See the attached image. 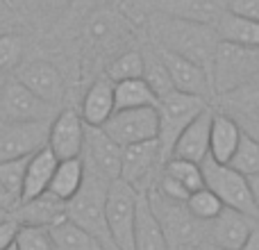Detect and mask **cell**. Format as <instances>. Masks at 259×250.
Returning a JSON list of instances; mask_svg holds the SVG:
<instances>
[{"mask_svg":"<svg viewBox=\"0 0 259 250\" xmlns=\"http://www.w3.org/2000/svg\"><path fill=\"white\" fill-rule=\"evenodd\" d=\"M41 5H44L48 12H62V9H66L68 5L73 3V0H39Z\"/></svg>","mask_w":259,"mask_h":250,"instance_id":"cell-42","label":"cell"},{"mask_svg":"<svg viewBox=\"0 0 259 250\" xmlns=\"http://www.w3.org/2000/svg\"><path fill=\"white\" fill-rule=\"evenodd\" d=\"M107 77L112 82L137 80L143 77V55L139 50H127L121 57H116L107 68Z\"/></svg>","mask_w":259,"mask_h":250,"instance_id":"cell-34","label":"cell"},{"mask_svg":"<svg viewBox=\"0 0 259 250\" xmlns=\"http://www.w3.org/2000/svg\"><path fill=\"white\" fill-rule=\"evenodd\" d=\"M211 118H214V109L207 107L193 118L182 134L178 137L173 146L170 157L175 159H187L193 164H202L209 157V130H211Z\"/></svg>","mask_w":259,"mask_h":250,"instance_id":"cell-17","label":"cell"},{"mask_svg":"<svg viewBox=\"0 0 259 250\" xmlns=\"http://www.w3.org/2000/svg\"><path fill=\"white\" fill-rule=\"evenodd\" d=\"M248 187H250V193H252V202H255V210H257V223H259V173L248 178Z\"/></svg>","mask_w":259,"mask_h":250,"instance_id":"cell-40","label":"cell"},{"mask_svg":"<svg viewBox=\"0 0 259 250\" xmlns=\"http://www.w3.org/2000/svg\"><path fill=\"white\" fill-rule=\"evenodd\" d=\"M27 159H30V157L0 161V184H3V189L16 202H21V191H23V180H25Z\"/></svg>","mask_w":259,"mask_h":250,"instance_id":"cell-35","label":"cell"},{"mask_svg":"<svg viewBox=\"0 0 259 250\" xmlns=\"http://www.w3.org/2000/svg\"><path fill=\"white\" fill-rule=\"evenodd\" d=\"M14 77L18 82H23L36 98L48 103L50 107H57L64 100V77L55 64L44 62V59H34V62L21 64Z\"/></svg>","mask_w":259,"mask_h":250,"instance_id":"cell-15","label":"cell"},{"mask_svg":"<svg viewBox=\"0 0 259 250\" xmlns=\"http://www.w3.org/2000/svg\"><path fill=\"white\" fill-rule=\"evenodd\" d=\"M164 62L166 71H168L170 80H173V87L175 91H182V94H191V96H198V98H209L214 96L211 91V77H209V71L198 64L189 62V59L180 57L175 53H168V50L159 48L157 50Z\"/></svg>","mask_w":259,"mask_h":250,"instance_id":"cell-16","label":"cell"},{"mask_svg":"<svg viewBox=\"0 0 259 250\" xmlns=\"http://www.w3.org/2000/svg\"><path fill=\"white\" fill-rule=\"evenodd\" d=\"M107 189L109 180L84 164V182L80 191L66 202V219L84 232H89L94 239H98L107 250H116L107 228V216H105Z\"/></svg>","mask_w":259,"mask_h":250,"instance_id":"cell-1","label":"cell"},{"mask_svg":"<svg viewBox=\"0 0 259 250\" xmlns=\"http://www.w3.org/2000/svg\"><path fill=\"white\" fill-rule=\"evenodd\" d=\"M57 161L59 159L53 155V150H50L48 146L41 148V150H36L34 155L27 159L25 180H23V191H21V202L48 193V187H50V180H53Z\"/></svg>","mask_w":259,"mask_h":250,"instance_id":"cell-22","label":"cell"},{"mask_svg":"<svg viewBox=\"0 0 259 250\" xmlns=\"http://www.w3.org/2000/svg\"><path fill=\"white\" fill-rule=\"evenodd\" d=\"M216 98L221 114L230 116L246 134L259 137V75Z\"/></svg>","mask_w":259,"mask_h":250,"instance_id":"cell-13","label":"cell"},{"mask_svg":"<svg viewBox=\"0 0 259 250\" xmlns=\"http://www.w3.org/2000/svg\"><path fill=\"white\" fill-rule=\"evenodd\" d=\"M146 196H148L152 212H155L157 221H159L161 230H164L166 239H168V246L191 248L198 241H202L200 221L193 219L184 202L168 200V198H164L155 189H148Z\"/></svg>","mask_w":259,"mask_h":250,"instance_id":"cell-7","label":"cell"},{"mask_svg":"<svg viewBox=\"0 0 259 250\" xmlns=\"http://www.w3.org/2000/svg\"><path fill=\"white\" fill-rule=\"evenodd\" d=\"M259 75V48L219 41L214 59L209 66L211 91L214 96H223Z\"/></svg>","mask_w":259,"mask_h":250,"instance_id":"cell-3","label":"cell"},{"mask_svg":"<svg viewBox=\"0 0 259 250\" xmlns=\"http://www.w3.org/2000/svg\"><path fill=\"white\" fill-rule=\"evenodd\" d=\"M200 250H228V248H221V246H214V243H209V241H205L200 246Z\"/></svg>","mask_w":259,"mask_h":250,"instance_id":"cell-44","label":"cell"},{"mask_svg":"<svg viewBox=\"0 0 259 250\" xmlns=\"http://www.w3.org/2000/svg\"><path fill=\"white\" fill-rule=\"evenodd\" d=\"M82 182H84V159H82V157L62 159V161H57V166H55L48 193L55 198H59V200L68 202L77 191H80Z\"/></svg>","mask_w":259,"mask_h":250,"instance_id":"cell-25","label":"cell"},{"mask_svg":"<svg viewBox=\"0 0 259 250\" xmlns=\"http://www.w3.org/2000/svg\"><path fill=\"white\" fill-rule=\"evenodd\" d=\"M0 82H3V75H0Z\"/></svg>","mask_w":259,"mask_h":250,"instance_id":"cell-46","label":"cell"},{"mask_svg":"<svg viewBox=\"0 0 259 250\" xmlns=\"http://www.w3.org/2000/svg\"><path fill=\"white\" fill-rule=\"evenodd\" d=\"M82 159L87 166L98 171L103 178L112 180L121 178V161H123V148L105 132L103 128H89L84 132V150Z\"/></svg>","mask_w":259,"mask_h":250,"instance_id":"cell-14","label":"cell"},{"mask_svg":"<svg viewBox=\"0 0 259 250\" xmlns=\"http://www.w3.org/2000/svg\"><path fill=\"white\" fill-rule=\"evenodd\" d=\"M9 250H14V248H9Z\"/></svg>","mask_w":259,"mask_h":250,"instance_id":"cell-48","label":"cell"},{"mask_svg":"<svg viewBox=\"0 0 259 250\" xmlns=\"http://www.w3.org/2000/svg\"><path fill=\"white\" fill-rule=\"evenodd\" d=\"M228 166H232L234 171H239V173L246 175V178L257 175L259 173V139L243 132Z\"/></svg>","mask_w":259,"mask_h":250,"instance_id":"cell-30","label":"cell"},{"mask_svg":"<svg viewBox=\"0 0 259 250\" xmlns=\"http://www.w3.org/2000/svg\"><path fill=\"white\" fill-rule=\"evenodd\" d=\"M0 32H3V27H0Z\"/></svg>","mask_w":259,"mask_h":250,"instance_id":"cell-47","label":"cell"},{"mask_svg":"<svg viewBox=\"0 0 259 250\" xmlns=\"http://www.w3.org/2000/svg\"><path fill=\"white\" fill-rule=\"evenodd\" d=\"M50 121H0V161L32 157L48 143Z\"/></svg>","mask_w":259,"mask_h":250,"instance_id":"cell-10","label":"cell"},{"mask_svg":"<svg viewBox=\"0 0 259 250\" xmlns=\"http://www.w3.org/2000/svg\"><path fill=\"white\" fill-rule=\"evenodd\" d=\"M143 80L148 82L152 91H155L157 98H164L166 94L175 91L173 80H170L168 71H166L164 62H161L159 53L150 55V57H143Z\"/></svg>","mask_w":259,"mask_h":250,"instance_id":"cell-33","label":"cell"},{"mask_svg":"<svg viewBox=\"0 0 259 250\" xmlns=\"http://www.w3.org/2000/svg\"><path fill=\"white\" fill-rule=\"evenodd\" d=\"M159 164H164V157L157 139L125 146L121 161V180H125L139 193H146L150 189V180L157 178Z\"/></svg>","mask_w":259,"mask_h":250,"instance_id":"cell-11","label":"cell"},{"mask_svg":"<svg viewBox=\"0 0 259 250\" xmlns=\"http://www.w3.org/2000/svg\"><path fill=\"white\" fill-rule=\"evenodd\" d=\"M157 34H159L164 50L180 55V57L189 59V62L198 64V66L207 68V71H209L216 46L221 41L219 34H216V27L178 21V18H168V16H164V21L157 25Z\"/></svg>","mask_w":259,"mask_h":250,"instance_id":"cell-2","label":"cell"},{"mask_svg":"<svg viewBox=\"0 0 259 250\" xmlns=\"http://www.w3.org/2000/svg\"><path fill=\"white\" fill-rule=\"evenodd\" d=\"M9 214V212H0V219H5V216H7Z\"/></svg>","mask_w":259,"mask_h":250,"instance_id":"cell-45","label":"cell"},{"mask_svg":"<svg viewBox=\"0 0 259 250\" xmlns=\"http://www.w3.org/2000/svg\"><path fill=\"white\" fill-rule=\"evenodd\" d=\"M114 114V82L109 77H100L89 87L82 98L80 116L89 128H103Z\"/></svg>","mask_w":259,"mask_h":250,"instance_id":"cell-21","label":"cell"},{"mask_svg":"<svg viewBox=\"0 0 259 250\" xmlns=\"http://www.w3.org/2000/svg\"><path fill=\"white\" fill-rule=\"evenodd\" d=\"M241 134H243V130L232 118L221 112H214L211 130H209V159L216 161V164L228 166L239 146Z\"/></svg>","mask_w":259,"mask_h":250,"instance_id":"cell-24","label":"cell"},{"mask_svg":"<svg viewBox=\"0 0 259 250\" xmlns=\"http://www.w3.org/2000/svg\"><path fill=\"white\" fill-rule=\"evenodd\" d=\"M16 18V9L9 0H0V27L9 25V23Z\"/></svg>","mask_w":259,"mask_h":250,"instance_id":"cell-39","label":"cell"},{"mask_svg":"<svg viewBox=\"0 0 259 250\" xmlns=\"http://www.w3.org/2000/svg\"><path fill=\"white\" fill-rule=\"evenodd\" d=\"M84 132H87V125L82 121L80 112L66 107L55 114L53 121H50L48 143L46 146L53 150V155L59 161L82 157V150H84Z\"/></svg>","mask_w":259,"mask_h":250,"instance_id":"cell-12","label":"cell"},{"mask_svg":"<svg viewBox=\"0 0 259 250\" xmlns=\"http://www.w3.org/2000/svg\"><path fill=\"white\" fill-rule=\"evenodd\" d=\"M164 175L173 178L175 182H180L189 193L198 191V189L205 187V175H202V164H193V161L187 159H175V157H168L164 161Z\"/></svg>","mask_w":259,"mask_h":250,"instance_id":"cell-29","label":"cell"},{"mask_svg":"<svg viewBox=\"0 0 259 250\" xmlns=\"http://www.w3.org/2000/svg\"><path fill=\"white\" fill-rule=\"evenodd\" d=\"M103 130L121 148L132 146V143L152 141L159 134V114H157V107L121 109L107 118Z\"/></svg>","mask_w":259,"mask_h":250,"instance_id":"cell-9","label":"cell"},{"mask_svg":"<svg viewBox=\"0 0 259 250\" xmlns=\"http://www.w3.org/2000/svg\"><path fill=\"white\" fill-rule=\"evenodd\" d=\"M207 107L209 105H207L205 98L182 94V91H170L164 98H159V103H157V114H159V134H157V141H159V150H161L164 161L170 157L173 146L178 141V137L182 134V130Z\"/></svg>","mask_w":259,"mask_h":250,"instance_id":"cell-4","label":"cell"},{"mask_svg":"<svg viewBox=\"0 0 259 250\" xmlns=\"http://www.w3.org/2000/svg\"><path fill=\"white\" fill-rule=\"evenodd\" d=\"M209 239L207 241L214 243V246L228 248V250H241L246 246L248 237L252 234L257 221L248 219V216L239 214L234 210L225 207L214 221H209Z\"/></svg>","mask_w":259,"mask_h":250,"instance_id":"cell-19","label":"cell"},{"mask_svg":"<svg viewBox=\"0 0 259 250\" xmlns=\"http://www.w3.org/2000/svg\"><path fill=\"white\" fill-rule=\"evenodd\" d=\"M137 202H139V191L134 187H130L125 180L118 178L109 182L105 216H107V228L116 250H134Z\"/></svg>","mask_w":259,"mask_h":250,"instance_id":"cell-5","label":"cell"},{"mask_svg":"<svg viewBox=\"0 0 259 250\" xmlns=\"http://www.w3.org/2000/svg\"><path fill=\"white\" fill-rule=\"evenodd\" d=\"M14 250H57L53 241L50 228H32V225H21L16 234Z\"/></svg>","mask_w":259,"mask_h":250,"instance_id":"cell-36","label":"cell"},{"mask_svg":"<svg viewBox=\"0 0 259 250\" xmlns=\"http://www.w3.org/2000/svg\"><path fill=\"white\" fill-rule=\"evenodd\" d=\"M50 234H53L57 250H107L98 239H94L89 232L77 228L68 219L57 223L55 228H50Z\"/></svg>","mask_w":259,"mask_h":250,"instance_id":"cell-28","label":"cell"},{"mask_svg":"<svg viewBox=\"0 0 259 250\" xmlns=\"http://www.w3.org/2000/svg\"><path fill=\"white\" fill-rule=\"evenodd\" d=\"M184 205H187V210L191 212L193 219H198L200 223H209V221H214L216 216L225 210V205L219 200V196H216L214 191H209L207 187L193 191L191 196L187 198Z\"/></svg>","mask_w":259,"mask_h":250,"instance_id":"cell-31","label":"cell"},{"mask_svg":"<svg viewBox=\"0 0 259 250\" xmlns=\"http://www.w3.org/2000/svg\"><path fill=\"white\" fill-rule=\"evenodd\" d=\"M23 53H25V41L18 32H0V75L16 73V68L23 64Z\"/></svg>","mask_w":259,"mask_h":250,"instance_id":"cell-32","label":"cell"},{"mask_svg":"<svg viewBox=\"0 0 259 250\" xmlns=\"http://www.w3.org/2000/svg\"><path fill=\"white\" fill-rule=\"evenodd\" d=\"M257 139H259V137H257Z\"/></svg>","mask_w":259,"mask_h":250,"instance_id":"cell-49","label":"cell"},{"mask_svg":"<svg viewBox=\"0 0 259 250\" xmlns=\"http://www.w3.org/2000/svg\"><path fill=\"white\" fill-rule=\"evenodd\" d=\"M157 9L168 18L216 27L228 12V0H157Z\"/></svg>","mask_w":259,"mask_h":250,"instance_id":"cell-18","label":"cell"},{"mask_svg":"<svg viewBox=\"0 0 259 250\" xmlns=\"http://www.w3.org/2000/svg\"><path fill=\"white\" fill-rule=\"evenodd\" d=\"M12 219L18 225H32V228H55L57 223L66 221V202L59 198L44 193L39 198L18 202L12 212Z\"/></svg>","mask_w":259,"mask_h":250,"instance_id":"cell-20","label":"cell"},{"mask_svg":"<svg viewBox=\"0 0 259 250\" xmlns=\"http://www.w3.org/2000/svg\"><path fill=\"white\" fill-rule=\"evenodd\" d=\"M21 225L12 219V214H7L5 219H0V250H9L16 243V234Z\"/></svg>","mask_w":259,"mask_h":250,"instance_id":"cell-38","label":"cell"},{"mask_svg":"<svg viewBox=\"0 0 259 250\" xmlns=\"http://www.w3.org/2000/svg\"><path fill=\"white\" fill-rule=\"evenodd\" d=\"M53 112L55 107L36 98L16 77L0 82V121H53Z\"/></svg>","mask_w":259,"mask_h":250,"instance_id":"cell-8","label":"cell"},{"mask_svg":"<svg viewBox=\"0 0 259 250\" xmlns=\"http://www.w3.org/2000/svg\"><path fill=\"white\" fill-rule=\"evenodd\" d=\"M159 98L148 87L143 77L137 80L114 82V112L121 109H139V107H157Z\"/></svg>","mask_w":259,"mask_h":250,"instance_id":"cell-27","label":"cell"},{"mask_svg":"<svg viewBox=\"0 0 259 250\" xmlns=\"http://www.w3.org/2000/svg\"><path fill=\"white\" fill-rule=\"evenodd\" d=\"M134 250H170L168 239L148 202L146 193H139L137 225H134Z\"/></svg>","mask_w":259,"mask_h":250,"instance_id":"cell-23","label":"cell"},{"mask_svg":"<svg viewBox=\"0 0 259 250\" xmlns=\"http://www.w3.org/2000/svg\"><path fill=\"white\" fill-rule=\"evenodd\" d=\"M202 175H205V187L219 196L228 210H234L248 219L257 221V210L252 202V193L248 187V178L234 171L232 166L216 164L207 157L202 161Z\"/></svg>","mask_w":259,"mask_h":250,"instance_id":"cell-6","label":"cell"},{"mask_svg":"<svg viewBox=\"0 0 259 250\" xmlns=\"http://www.w3.org/2000/svg\"><path fill=\"white\" fill-rule=\"evenodd\" d=\"M16 205H18V202L14 200V198L3 189V184H0V212H9V214H12Z\"/></svg>","mask_w":259,"mask_h":250,"instance_id":"cell-41","label":"cell"},{"mask_svg":"<svg viewBox=\"0 0 259 250\" xmlns=\"http://www.w3.org/2000/svg\"><path fill=\"white\" fill-rule=\"evenodd\" d=\"M241 250H259V223L255 225V230H252V234L248 237L246 246H243Z\"/></svg>","mask_w":259,"mask_h":250,"instance_id":"cell-43","label":"cell"},{"mask_svg":"<svg viewBox=\"0 0 259 250\" xmlns=\"http://www.w3.org/2000/svg\"><path fill=\"white\" fill-rule=\"evenodd\" d=\"M228 12L259 23V0H228Z\"/></svg>","mask_w":259,"mask_h":250,"instance_id":"cell-37","label":"cell"},{"mask_svg":"<svg viewBox=\"0 0 259 250\" xmlns=\"http://www.w3.org/2000/svg\"><path fill=\"white\" fill-rule=\"evenodd\" d=\"M216 34L221 41H228V44L259 48V23L237 16L232 12H225L221 16V21L216 23Z\"/></svg>","mask_w":259,"mask_h":250,"instance_id":"cell-26","label":"cell"}]
</instances>
